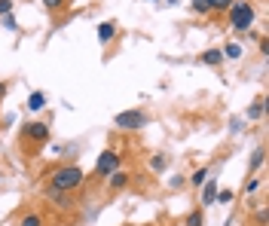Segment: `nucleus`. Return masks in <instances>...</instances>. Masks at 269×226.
Returning <instances> with one entry per match:
<instances>
[{
	"instance_id": "5701e85b",
	"label": "nucleus",
	"mask_w": 269,
	"mask_h": 226,
	"mask_svg": "<svg viewBox=\"0 0 269 226\" xmlns=\"http://www.w3.org/2000/svg\"><path fill=\"white\" fill-rule=\"evenodd\" d=\"M64 3H67V0H43L46 9H58V6H64Z\"/></svg>"
},
{
	"instance_id": "412c9836",
	"label": "nucleus",
	"mask_w": 269,
	"mask_h": 226,
	"mask_svg": "<svg viewBox=\"0 0 269 226\" xmlns=\"http://www.w3.org/2000/svg\"><path fill=\"white\" fill-rule=\"evenodd\" d=\"M193 9H196V13H211V9H208V3H205V0H193Z\"/></svg>"
},
{
	"instance_id": "20e7f679",
	"label": "nucleus",
	"mask_w": 269,
	"mask_h": 226,
	"mask_svg": "<svg viewBox=\"0 0 269 226\" xmlns=\"http://www.w3.org/2000/svg\"><path fill=\"white\" fill-rule=\"evenodd\" d=\"M116 168H120V153H113V150H104L101 156H98V162H95V171L101 174V177H107V174H113Z\"/></svg>"
},
{
	"instance_id": "aec40b11",
	"label": "nucleus",
	"mask_w": 269,
	"mask_h": 226,
	"mask_svg": "<svg viewBox=\"0 0 269 226\" xmlns=\"http://www.w3.org/2000/svg\"><path fill=\"white\" fill-rule=\"evenodd\" d=\"M13 13V0H0V16H9Z\"/></svg>"
},
{
	"instance_id": "b1692460",
	"label": "nucleus",
	"mask_w": 269,
	"mask_h": 226,
	"mask_svg": "<svg viewBox=\"0 0 269 226\" xmlns=\"http://www.w3.org/2000/svg\"><path fill=\"white\" fill-rule=\"evenodd\" d=\"M257 223H260V226H266V208H260V211H257Z\"/></svg>"
},
{
	"instance_id": "6ab92c4d",
	"label": "nucleus",
	"mask_w": 269,
	"mask_h": 226,
	"mask_svg": "<svg viewBox=\"0 0 269 226\" xmlns=\"http://www.w3.org/2000/svg\"><path fill=\"white\" fill-rule=\"evenodd\" d=\"M150 165H153V171H162V168H166V156H153Z\"/></svg>"
},
{
	"instance_id": "4468645a",
	"label": "nucleus",
	"mask_w": 269,
	"mask_h": 226,
	"mask_svg": "<svg viewBox=\"0 0 269 226\" xmlns=\"http://www.w3.org/2000/svg\"><path fill=\"white\" fill-rule=\"evenodd\" d=\"M220 52H224V58H239V55H242V46H239V43H229V46L220 49Z\"/></svg>"
},
{
	"instance_id": "f8f14e48",
	"label": "nucleus",
	"mask_w": 269,
	"mask_h": 226,
	"mask_svg": "<svg viewBox=\"0 0 269 226\" xmlns=\"http://www.w3.org/2000/svg\"><path fill=\"white\" fill-rule=\"evenodd\" d=\"M202 61L205 64H220V61H224V52H220V49H208V52H202Z\"/></svg>"
},
{
	"instance_id": "f03ea898",
	"label": "nucleus",
	"mask_w": 269,
	"mask_h": 226,
	"mask_svg": "<svg viewBox=\"0 0 269 226\" xmlns=\"http://www.w3.org/2000/svg\"><path fill=\"white\" fill-rule=\"evenodd\" d=\"M229 21H232V28H236V31H248V28L254 25V6L245 3V0H232V6H229Z\"/></svg>"
},
{
	"instance_id": "ddd939ff",
	"label": "nucleus",
	"mask_w": 269,
	"mask_h": 226,
	"mask_svg": "<svg viewBox=\"0 0 269 226\" xmlns=\"http://www.w3.org/2000/svg\"><path fill=\"white\" fill-rule=\"evenodd\" d=\"M205 180H208V168H199V171H193V177H190V184H193V187H202Z\"/></svg>"
},
{
	"instance_id": "0eeeda50",
	"label": "nucleus",
	"mask_w": 269,
	"mask_h": 226,
	"mask_svg": "<svg viewBox=\"0 0 269 226\" xmlns=\"http://www.w3.org/2000/svg\"><path fill=\"white\" fill-rule=\"evenodd\" d=\"M107 177H110V189H123V187L128 184V174H125V171H120V168H116L113 174H107Z\"/></svg>"
},
{
	"instance_id": "7ed1b4c3",
	"label": "nucleus",
	"mask_w": 269,
	"mask_h": 226,
	"mask_svg": "<svg viewBox=\"0 0 269 226\" xmlns=\"http://www.w3.org/2000/svg\"><path fill=\"white\" fill-rule=\"evenodd\" d=\"M113 122H116V129H144L147 116L141 110H125V113H116Z\"/></svg>"
},
{
	"instance_id": "393cba45",
	"label": "nucleus",
	"mask_w": 269,
	"mask_h": 226,
	"mask_svg": "<svg viewBox=\"0 0 269 226\" xmlns=\"http://www.w3.org/2000/svg\"><path fill=\"white\" fill-rule=\"evenodd\" d=\"M6 92H9V89H6V83H0V101L6 98Z\"/></svg>"
},
{
	"instance_id": "f3484780",
	"label": "nucleus",
	"mask_w": 269,
	"mask_h": 226,
	"mask_svg": "<svg viewBox=\"0 0 269 226\" xmlns=\"http://www.w3.org/2000/svg\"><path fill=\"white\" fill-rule=\"evenodd\" d=\"M208 9H229L232 6V0H205Z\"/></svg>"
},
{
	"instance_id": "dca6fc26",
	"label": "nucleus",
	"mask_w": 269,
	"mask_h": 226,
	"mask_svg": "<svg viewBox=\"0 0 269 226\" xmlns=\"http://www.w3.org/2000/svg\"><path fill=\"white\" fill-rule=\"evenodd\" d=\"M21 226H43V220H40V214H25V217H21Z\"/></svg>"
},
{
	"instance_id": "f257e3e1",
	"label": "nucleus",
	"mask_w": 269,
	"mask_h": 226,
	"mask_svg": "<svg viewBox=\"0 0 269 226\" xmlns=\"http://www.w3.org/2000/svg\"><path fill=\"white\" fill-rule=\"evenodd\" d=\"M83 168L80 165H62V168H55V171L49 174L52 180V189H58V193H71V189H77L80 184H83Z\"/></svg>"
},
{
	"instance_id": "a211bd4d",
	"label": "nucleus",
	"mask_w": 269,
	"mask_h": 226,
	"mask_svg": "<svg viewBox=\"0 0 269 226\" xmlns=\"http://www.w3.org/2000/svg\"><path fill=\"white\" fill-rule=\"evenodd\" d=\"M49 199L55 202V205H62V208H67V199H64L62 193H58V189H52V187H49Z\"/></svg>"
},
{
	"instance_id": "39448f33",
	"label": "nucleus",
	"mask_w": 269,
	"mask_h": 226,
	"mask_svg": "<svg viewBox=\"0 0 269 226\" xmlns=\"http://www.w3.org/2000/svg\"><path fill=\"white\" fill-rule=\"evenodd\" d=\"M25 134L31 141H46V138H49V126H46V122H28Z\"/></svg>"
},
{
	"instance_id": "1a4fd4ad",
	"label": "nucleus",
	"mask_w": 269,
	"mask_h": 226,
	"mask_svg": "<svg viewBox=\"0 0 269 226\" xmlns=\"http://www.w3.org/2000/svg\"><path fill=\"white\" fill-rule=\"evenodd\" d=\"M263 159H266V147H257V150H254V156H251V165H248V171L254 174L257 168L263 165Z\"/></svg>"
},
{
	"instance_id": "423d86ee",
	"label": "nucleus",
	"mask_w": 269,
	"mask_h": 226,
	"mask_svg": "<svg viewBox=\"0 0 269 226\" xmlns=\"http://www.w3.org/2000/svg\"><path fill=\"white\" fill-rule=\"evenodd\" d=\"M113 37H116V25H113V21H101V25H98V40L110 43Z\"/></svg>"
},
{
	"instance_id": "4be33fe9",
	"label": "nucleus",
	"mask_w": 269,
	"mask_h": 226,
	"mask_svg": "<svg viewBox=\"0 0 269 226\" xmlns=\"http://www.w3.org/2000/svg\"><path fill=\"white\" fill-rule=\"evenodd\" d=\"M214 199H217V202H232V189H220Z\"/></svg>"
},
{
	"instance_id": "9b49d317",
	"label": "nucleus",
	"mask_w": 269,
	"mask_h": 226,
	"mask_svg": "<svg viewBox=\"0 0 269 226\" xmlns=\"http://www.w3.org/2000/svg\"><path fill=\"white\" fill-rule=\"evenodd\" d=\"M263 110H266V101H263V98H257L254 104L248 107V119H260V116H263Z\"/></svg>"
},
{
	"instance_id": "2eb2a0df",
	"label": "nucleus",
	"mask_w": 269,
	"mask_h": 226,
	"mask_svg": "<svg viewBox=\"0 0 269 226\" xmlns=\"http://www.w3.org/2000/svg\"><path fill=\"white\" fill-rule=\"evenodd\" d=\"M205 223V214L202 211H190V217H186V226H202Z\"/></svg>"
},
{
	"instance_id": "9d476101",
	"label": "nucleus",
	"mask_w": 269,
	"mask_h": 226,
	"mask_svg": "<svg viewBox=\"0 0 269 226\" xmlns=\"http://www.w3.org/2000/svg\"><path fill=\"white\" fill-rule=\"evenodd\" d=\"M46 107V95L43 92H31V98H28V110H43Z\"/></svg>"
},
{
	"instance_id": "6e6552de",
	"label": "nucleus",
	"mask_w": 269,
	"mask_h": 226,
	"mask_svg": "<svg viewBox=\"0 0 269 226\" xmlns=\"http://www.w3.org/2000/svg\"><path fill=\"white\" fill-rule=\"evenodd\" d=\"M202 187H205V189H202V202H205V205H211L214 196H217V184H214V180H205Z\"/></svg>"
}]
</instances>
